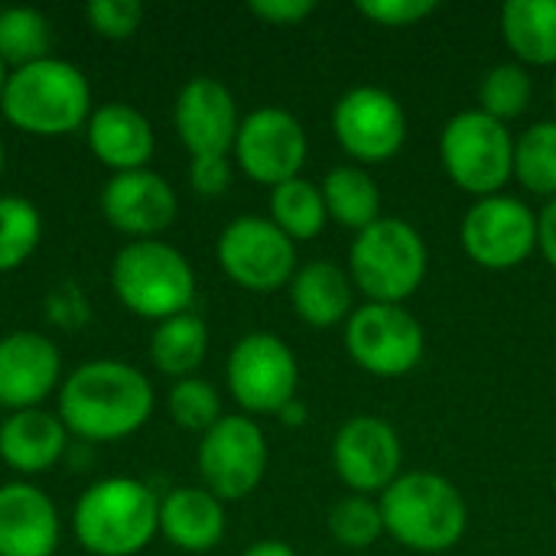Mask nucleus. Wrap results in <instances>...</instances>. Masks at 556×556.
<instances>
[{
  "mask_svg": "<svg viewBox=\"0 0 556 556\" xmlns=\"http://www.w3.org/2000/svg\"><path fill=\"white\" fill-rule=\"evenodd\" d=\"M150 378L117 358L78 365L59 388V420L85 443H117L153 417Z\"/></svg>",
  "mask_w": 556,
  "mask_h": 556,
  "instance_id": "f257e3e1",
  "label": "nucleus"
},
{
  "mask_svg": "<svg viewBox=\"0 0 556 556\" xmlns=\"http://www.w3.org/2000/svg\"><path fill=\"white\" fill-rule=\"evenodd\" d=\"M75 541L91 556H137L160 534V495L143 479L111 476L81 492L72 515Z\"/></svg>",
  "mask_w": 556,
  "mask_h": 556,
  "instance_id": "f03ea898",
  "label": "nucleus"
},
{
  "mask_svg": "<svg viewBox=\"0 0 556 556\" xmlns=\"http://www.w3.org/2000/svg\"><path fill=\"white\" fill-rule=\"evenodd\" d=\"M7 124L29 137H68L91 117V85L65 59H39L13 68L0 98Z\"/></svg>",
  "mask_w": 556,
  "mask_h": 556,
  "instance_id": "7ed1b4c3",
  "label": "nucleus"
},
{
  "mask_svg": "<svg viewBox=\"0 0 556 556\" xmlns=\"http://www.w3.org/2000/svg\"><path fill=\"white\" fill-rule=\"evenodd\" d=\"M378 508L384 531L417 554H443L466 531V502L437 472H401L381 492Z\"/></svg>",
  "mask_w": 556,
  "mask_h": 556,
  "instance_id": "20e7f679",
  "label": "nucleus"
},
{
  "mask_svg": "<svg viewBox=\"0 0 556 556\" xmlns=\"http://www.w3.org/2000/svg\"><path fill=\"white\" fill-rule=\"evenodd\" d=\"M111 287L121 306L140 319H173L195 300V274L186 254L160 238L127 241L111 264Z\"/></svg>",
  "mask_w": 556,
  "mask_h": 556,
  "instance_id": "39448f33",
  "label": "nucleus"
},
{
  "mask_svg": "<svg viewBox=\"0 0 556 556\" xmlns=\"http://www.w3.org/2000/svg\"><path fill=\"white\" fill-rule=\"evenodd\" d=\"M352 283L371 303L401 306L427 277V244L414 225L401 218H378L358 231L349 254Z\"/></svg>",
  "mask_w": 556,
  "mask_h": 556,
  "instance_id": "423d86ee",
  "label": "nucleus"
},
{
  "mask_svg": "<svg viewBox=\"0 0 556 556\" xmlns=\"http://www.w3.org/2000/svg\"><path fill=\"white\" fill-rule=\"evenodd\" d=\"M440 156L450 179L472 195H498L515 173V140L508 127L485 111L456 114L440 137Z\"/></svg>",
  "mask_w": 556,
  "mask_h": 556,
  "instance_id": "0eeeda50",
  "label": "nucleus"
},
{
  "mask_svg": "<svg viewBox=\"0 0 556 556\" xmlns=\"http://www.w3.org/2000/svg\"><path fill=\"white\" fill-rule=\"evenodd\" d=\"M424 326L394 303H368L349 316L345 349L358 368L378 378H401L424 358Z\"/></svg>",
  "mask_w": 556,
  "mask_h": 556,
  "instance_id": "6e6552de",
  "label": "nucleus"
},
{
  "mask_svg": "<svg viewBox=\"0 0 556 556\" xmlns=\"http://www.w3.org/2000/svg\"><path fill=\"white\" fill-rule=\"evenodd\" d=\"M228 391L248 414H280L300 384L296 355L274 332L244 336L228 355Z\"/></svg>",
  "mask_w": 556,
  "mask_h": 556,
  "instance_id": "1a4fd4ad",
  "label": "nucleus"
},
{
  "mask_svg": "<svg viewBox=\"0 0 556 556\" xmlns=\"http://www.w3.org/2000/svg\"><path fill=\"white\" fill-rule=\"evenodd\" d=\"M218 264L238 287L274 293L293 280L296 248L270 218L241 215L218 238Z\"/></svg>",
  "mask_w": 556,
  "mask_h": 556,
  "instance_id": "9d476101",
  "label": "nucleus"
},
{
  "mask_svg": "<svg viewBox=\"0 0 556 556\" xmlns=\"http://www.w3.org/2000/svg\"><path fill=\"white\" fill-rule=\"evenodd\" d=\"M199 476L222 502L248 498L267 472V440L251 417H222L199 443Z\"/></svg>",
  "mask_w": 556,
  "mask_h": 556,
  "instance_id": "9b49d317",
  "label": "nucleus"
},
{
  "mask_svg": "<svg viewBox=\"0 0 556 556\" xmlns=\"http://www.w3.org/2000/svg\"><path fill=\"white\" fill-rule=\"evenodd\" d=\"M466 254L489 270H511L538 248V218L515 195H485L463 218Z\"/></svg>",
  "mask_w": 556,
  "mask_h": 556,
  "instance_id": "f8f14e48",
  "label": "nucleus"
},
{
  "mask_svg": "<svg viewBox=\"0 0 556 556\" xmlns=\"http://www.w3.org/2000/svg\"><path fill=\"white\" fill-rule=\"evenodd\" d=\"M332 130L349 156L362 163H384L401 150L407 137V117L391 91L362 85L339 98L332 111Z\"/></svg>",
  "mask_w": 556,
  "mask_h": 556,
  "instance_id": "ddd939ff",
  "label": "nucleus"
},
{
  "mask_svg": "<svg viewBox=\"0 0 556 556\" xmlns=\"http://www.w3.org/2000/svg\"><path fill=\"white\" fill-rule=\"evenodd\" d=\"M235 156L244 176L261 186H280L287 179H296L306 163L303 124L283 108H257L238 127Z\"/></svg>",
  "mask_w": 556,
  "mask_h": 556,
  "instance_id": "4468645a",
  "label": "nucleus"
},
{
  "mask_svg": "<svg viewBox=\"0 0 556 556\" xmlns=\"http://www.w3.org/2000/svg\"><path fill=\"white\" fill-rule=\"evenodd\" d=\"M101 215L114 231L127 235L130 241H150L176 222L179 202L166 176L153 169H130L114 173L104 182Z\"/></svg>",
  "mask_w": 556,
  "mask_h": 556,
  "instance_id": "2eb2a0df",
  "label": "nucleus"
},
{
  "mask_svg": "<svg viewBox=\"0 0 556 556\" xmlns=\"http://www.w3.org/2000/svg\"><path fill=\"white\" fill-rule=\"evenodd\" d=\"M401 440L381 417H352L332 443V466L355 492H384L401 476Z\"/></svg>",
  "mask_w": 556,
  "mask_h": 556,
  "instance_id": "dca6fc26",
  "label": "nucleus"
},
{
  "mask_svg": "<svg viewBox=\"0 0 556 556\" xmlns=\"http://www.w3.org/2000/svg\"><path fill=\"white\" fill-rule=\"evenodd\" d=\"M176 134L192 156H228L238 140V104L235 94L208 75L182 85L173 108Z\"/></svg>",
  "mask_w": 556,
  "mask_h": 556,
  "instance_id": "f3484780",
  "label": "nucleus"
},
{
  "mask_svg": "<svg viewBox=\"0 0 556 556\" xmlns=\"http://www.w3.org/2000/svg\"><path fill=\"white\" fill-rule=\"evenodd\" d=\"M62 355L42 332H10L0 339V407L10 414L42 407L59 388Z\"/></svg>",
  "mask_w": 556,
  "mask_h": 556,
  "instance_id": "a211bd4d",
  "label": "nucleus"
},
{
  "mask_svg": "<svg viewBox=\"0 0 556 556\" xmlns=\"http://www.w3.org/2000/svg\"><path fill=\"white\" fill-rule=\"evenodd\" d=\"M62 521L52 498L26 482L0 485V556H55Z\"/></svg>",
  "mask_w": 556,
  "mask_h": 556,
  "instance_id": "6ab92c4d",
  "label": "nucleus"
},
{
  "mask_svg": "<svg viewBox=\"0 0 556 556\" xmlns=\"http://www.w3.org/2000/svg\"><path fill=\"white\" fill-rule=\"evenodd\" d=\"M85 140L91 156L114 173L147 169L156 150L150 121L124 101H108L94 108L85 124Z\"/></svg>",
  "mask_w": 556,
  "mask_h": 556,
  "instance_id": "aec40b11",
  "label": "nucleus"
},
{
  "mask_svg": "<svg viewBox=\"0 0 556 556\" xmlns=\"http://www.w3.org/2000/svg\"><path fill=\"white\" fill-rule=\"evenodd\" d=\"M160 534L182 554H208L225 538V505L205 485L160 495Z\"/></svg>",
  "mask_w": 556,
  "mask_h": 556,
  "instance_id": "412c9836",
  "label": "nucleus"
},
{
  "mask_svg": "<svg viewBox=\"0 0 556 556\" xmlns=\"http://www.w3.org/2000/svg\"><path fill=\"white\" fill-rule=\"evenodd\" d=\"M68 430L42 407L16 410L0 424V459L16 476H42L68 453Z\"/></svg>",
  "mask_w": 556,
  "mask_h": 556,
  "instance_id": "4be33fe9",
  "label": "nucleus"
},
{
  "mask_svg": "<svg viewBox=\"0 0 556 556\" xmlns=\"http://www.w3.org/2000/svg\"><path fill=\"white\" fill-rule=\"evenodd\" d=\"M290 303L303 323L329 329L352 313V277L332 261H309L290 280Z\"/></svg>",
  "mask_w": 556,
  "mask_h": 556,
  "instance_id": "5701e85b",
  "label": "nucleus"
},
{
  "mask_svg": "<svg viewBox=\"0 0 556 556\" xmlns=\"http://www.w3.org/2000/svg\"><path fill=\"white\" fill-rule=\"evenodd\" d=\"M502 33L521 62L556 65V0H508Z\"/></svg>",
  "mask_w": 556,
  "mask_h": 556,
  "instance_id": "b1692460",
  "label": "nucleus"
},
{
  "mask_svg": "<svg viewBox=\"0 0 556 556\" xmlns=\"http://www.w3.org/2000/svg\"><path fill=\"white\" fill-rule=\"evenodd\" d=\"M205 355H208V329L195 313H182L156 323L150 339V362L156 365V371L176 381L195 378Z\"/></svg>",
  "mask_w": 556,
  "mask_h": 556,
  "instance_id": "393cba45",
  "label": "nucleus"
},
{
  "mask_svg": "<svg viewBox=\"0 0 556 556\" xmlns=\"http://www.w3.org/2000/svg\"><path fill=\"white\" fill-rule=\"evenodd\" d=\"M323 199H326V212L339 225L358 228V231L375 225L381 212V192L375 179L358 166H336L323 179Z\"/></svg>",
  "mask_w": 556,
  "mask_h": 556,
  "instance_id": "a878e982",
  "label": "nucleus"
},
{
  "mask_svg": "<svg viewBox=\"0 0 556 556\" xmlns=\"http://www.w3.org/2000/svg\"><path fill=\"white\" fill-rule=\"evenodd\" d=\"M326 199L323 189L309 179H287L270 192V222L290 241H309L326 228Z\"/></svg>",
  "mask_w": 556,
  "mask_h": 556,
  "instance_id": "bb28decb",
  "label": "nucleus"
},
{
  "mask_svg": "<svg viewBox=\"0 0 556 556\" xmlns=\"http://www.w3.org/2000/svg\"><path fill=\"white\" fill-rule=\"evenodd\" d=\"M52 23L36 7H3L0 10V59L3 65L23 68L39 59H49Z\"/></svg>",
  "mask_w": 556,
  "mask_h": 556,
  "instance_id": "cd10ccee",
  "label": "nucleus"
},
{
  "mask_svg": "<svg viewBox=\"0 0 556 556\" xmlns=\"http://www.w3.org/2000/svg\"><path fill=\"white\" fill-rule=\"evenodd\" d=\"M42 238V215L23 195H0V274L23 267Z\"/></svg>",
  "mask_w": 556,
  "mask_h": 556,
  "instance_id": "c85d7f7f",
  "label": "nucleus"
},
{
  "mask_svg": "<svg viewBox=\"0 0 556 556\" xmlns=\"http://www.w3.org/2000/svg\"><path fill=\"white\" fill-rule=\"evenodd\" d=\"M515 176L538 195H556V121H541L515 143Z\"/></svg>",
  "mask_w": 556,
  "mask_h": 556,
  "instance_id": "c756f323",
  "label": "nucleus"
},
{
  "mask_svg": "<svg viewBox=\"0 0 556 556\" xmlns=\"http://www.w3.org/2000/svg\"><path fill=\"white\" fill-rule=\"evenodd\" d=\"M169 417L176 427L192 430V433H208L222 420V397L212 381L202 378H182L173 384L166 397Z\"/></svg>",
  "mask_w": 556,
  "mask_h": 556,
  "instance_id": "7c9ffc66",
  "label": "nucleus"
},
{
  "mask_svg": "<svg viewBox=\"0 0 556 556\" xmlns=\"http://www.w3.org/2000/svg\"><path fill=\"white\" fill-rule=\"evenodd\" d=\"M479 98H482V111L505 124V121L525 114V108L531 101V75L521 65H495L482 78Z\"/></svg>",
  "mask_w": 556,
  "mask_h": 556,
  "instance_id": "2f4dec72",
  "label": "nucleus"
},
{
  "mask_svg": "<svg viewBox=\"0 0 556 556\" xmlns=\"http://www.w3.org/2000/svg\"><path fill=\"white\" fill-rule=\"evenodd\" d=\"M329 531L342 547H352V551L371 547L384 531L381 508L362 495H349L336 502V508L329 511Z\"/></svg>",
  "mask_w": 556,
  "mask_h": 556,
  "instance_id": "473e14b6",
  "label": "nucleus"
},
{
  "mask_svg": "<svg viewBox=\"0 0 556 556\" xmlns=\"http://www.w3.org/2000/svg\"><path fill=\"white\" fill-rule=\"evenodd\" d=\"M143 13L140 0H91L85 7L88 26L104 39H130L140 29Z\"/></svg>",
  "mask_w": 556,
  "mask_h": 556,
  "instance_id": "72a5a7b5",
  "label": "nucleus"
},
{
  "mask_svg": "<svg viewBox=\"0 0 556 556\" xmlns=\"http://www.w3.org/2000/svg\"><path fill=\"white\" fill-rule=\"evenodd\" d=\"M42 309H46V323L62 329V332H78L91 323V303L85 296V290L72 280L65 283H55L46 300H42Z\"/></svg>",
  "mask_w": 556,
  "mask_h": 556,
  "instance_id": "f704fd0d",
  "label": "nucleus"
},
{
  "mask_svg": "<svg viewBox=\"0 0 556 556\" xmlns=\"http://www.w3.org/2000/svg\"><path fill=\"white\" fill-rule=\"evenodd\" d=\"M358 10L384 26H410L437 10V0H362Z\"/></svg>",
  "mask_w": 556,
  "mask_h": 556,
  "instance_id": "c9c22d12",
  "label": "nucleus"
},
{
  "mask_svg": "<svg viewBox=\"0 0 556 556\" xmlns=\"http://www.w3.org/2000/svg\"><path fill=\"white\" fill-rule=\"evenodd\" d=\"M189 182L199 195H222L231 186V163L228 156H192Z\"/></svg>",
  "mask_w": 556,
  "mask_h": 556,
  "instance_id": "e433bc0d",
  "label": "nucleus"
},
{
  "mask_svg": "<svg viewBox=\"0 0 556 556\" xmlns=\"http://www.w3.org/2000/svg\"><path fill=\"white\" fill-rule=\"evenodd\" d=\"M248 10L274 26H290V23L306 20L316 10V3L313 0H251Z\"/></svg>",
  "mask_w": 556,
  "mask_h": 556,
  "instance_id": "4c0bfd02",
  "label": "nucleus"
},
{
  "mask_svg": "<svg viewBox=\"0 0 556 556\" xmlns=\"http://www.w3.org/2000/svg\"><path fill=\"white\" fill-rule=\"evenodd\" d=\"M538 244L547 257V264L556 270V199H551L538 218Z\"/></svg>",
  "mask_w": 556,
  "mask_h": 556,
  "instance_id": "58836bf2",
  "label": "nucleus"
},
{
  "mask_svg": "<svg viewBox=\"0 0 556 556\" xmlns=\"http://www.w3.org/2000/svg\"><path fill=\"white\" fill-rule=\"evenodd\" d=\"M241 556H296V554H293V547H290V544H283V541H257V544H251V547H248Z\"/></svg>",
  "mask_w": 556,
  "mask_h": 556,
  "instance_id": "ea45409f",
  "label": "nucleus"
},
{
  "mask_svg": "<svg viewBox=\"0 0 556 556\" xmlns=\"http://www.w3.org/2000/svg\"><path fill=\"white\" fill-rule=\"evenodd\" d=\"M277 417H280L287 427H303V424H306V407H303V404L293 397V401H290V404H287V407H283Z\"/></svg>",
  "mask_w": 556,
  "mask_h": 556,
  "instance_id": "a19ab883",
  "label": "nucleus"
},
{
  "mask_svg": "<svg viewBox=\"0 0 556 556\" xmlns=\"http://www.w3.org/2000/svg\"><path fill=\"white\" fill-rule=\"evenodd\" d=\"M7 78H10V68L3 65V59H0V98H3V88H7Z\"/></svg>",
  "mask_w": 556,
  "mask_h": 556,
  "instance_id": "79ce46f5",
  "label": "nucleus"
},
{
  "mask_svg": "<svg viewBox=\"0 0 556 556\" xmlns=\"http://www.w3.org/2000/svg\"><path fill=\"white\" fill-rule=\"evenodd\" d=\"M3 166H7V147H3V140H0V176H3Z\"/></svg>",
  "mask_w": 556,
  "mask_h": 556,
  "instance_id": "37998d69",
  "label": "nucleus"
},
{
  "mask_svg": "<svg viewBox=\"0 0 556 556\" xmlns=\"http://www.w3.org/2000/svg\"><path fill=\"white\" fill-rule=\"evenodd\" d=\"M554 101H556V78H554Z\"/></svg>",
  "mask_w": 556,
  "mask_h": 556,
  "instance_id": "c03bdc74",
  "label": "nucleus"
}]
</instances>
